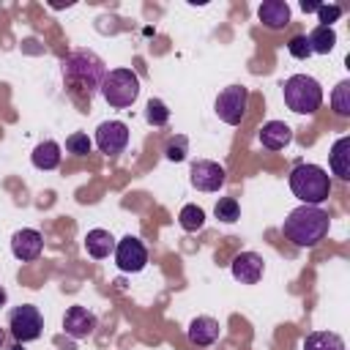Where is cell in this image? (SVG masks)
<instances>
[{
  "mask_svg": "<svg viewBox=\"0 0 350 350\" xmlns=\"http://www.w3.org/2000/svg\"><path fill=\"white\" fill-rule=\"evenodd\" d=\"M5 298H8V295H5V290L0 287V306H5Z\"/></svg>",
  "mask_w": 350,
  "mask_h": 350,
  "instance_id": "31",
  "label": "cell"
},
{
  "mask_svg": "<svg viewBox=\"0 0 350 350\" xmlns=\"http://www.w3.org/2000/svg\"><path fill=\"white\" fill-rule=\"evenodd\" d=\"M85 252H88L93 260L109 257V254L115 252V238H112V232H109V230H101V227L88 230V235H85Z\"/></svg>",
  "mask_w": 350,
  "mask_h": 350,
  "instance_id": "18",
  "label": "cell"
},
{
  "mask_svg": "<svg viewBox=\"0 0 350 350\" xmlns=\"http://www.w3.org/2000/svg\"><path fill=\"white\" fill-rule=\"evenodd\" d=\"M63 331L71 339H88L96 331V314L88 306H68L63 314Z\"/></svg>",
  "mask_w": 350,
  "mask_h": 350,
  "instance_id": "11",
  "label": "cell"
},
{
  "mask_svg": "<svg viewBox=\"0 0 350 350\" xmlns=\"http://www.w3.org/2000/svg\"><path fill=\"white\" fill-rule=\"evenodd\" d=\"M104 77H107L104 60L90 49H77L68 57H63V79H66L68 96L77 104H90L96 90H101Z\"/></svg>",
  "mask_w": 350,
  "mask_h": 350,
  "instance_id": "1",
  "label": "cell"
},
{
  "mask_svg": "<svg viewBox=\"0 0 350 350\" xmlns=\"http://www.w3.org/2000/svg\"><path fill=\"white\" fill-rule=\"evenodd\" d=\"M257 16L268 30H282L290 25V5L284 0H265L257 8Z\"/></svg>",
  "mask_w": 350,
  "mask_h": 350,
  "instance_id": "16",
  "label": "cell"
},
{
  "mask_svg": "<svg viewBox=\"0 0 350 350\" xmlns=\"http://www.w3.org/2000/svg\"><path fill=\"white\" fill-rule=\"evenodd\" d=\"M90 148H93V142H90V137L82 134V131H74V134L66 139V150L74 153V156H88Z\"/></svg>",
  "mask_w": 350,
  "mask_h": 350,
  "instance_id": "26",
  "label": "cell"
},
{
  "mask_svg": "<svg viewBox=\"0 0 350 350\" xmlns=\"http://www.w3.org/2000/svg\"><path fill=\"white\" fill-rule=\"evenodd\" d=\"M186 148H189V139H186L183 134H178V137H172V139L167 142L164 156H167L170 161H183V159H186Z\"/></svg>",
  "mask_w": 350,
  "mask_h": 350,
  "instance_id": "27",
  "label": "cell"
},
{
  "mask_svg": "<svg viewBox=\"0 0 350 350\" xmlns=\"http://www.w3.org/2000/svg\"><path fill=\"white\" fill-rule=\"evenodd\" d=\"M328 164H331V172L339 178V180H350V137H339L334 145H331V153H328Z\"/></svg>",
  "mask_w": 350,
  "mask_h": 350,
  "instance_id": "17",
  "label": "cell"
},
{
  "mask_svg": "<svg viewBox=\"0 0 350 350\" xmlns=\"http://www.w3.org/2000/svg\"><path fill=\"white\" fill-rule=\"evenodd\" d=\"M290 189L304 205H320L331 194V178L317 164H295L290 172Z\"/></svg>",
  "mask_w": 350,
  "mask_h": 350,
  "instance_id": "3",
  "label": "cell"
},
{
  "mask_svg": "<svg viewBox=\"0 0 350 350\" xmlns=\"http://www.w3.org/2000/svg\"><path fill=\"white\" fill-rule=\"evenodd\" d=\"M41 249H44V238H41L38 230L22 227V230H16L14 238H11V252H14V257L22 260V262H33V260H38Z\"/></svg>",
  "mask_w": 350,
  "mask_h": 350,
  "instance_id": "12",
  "label": "cell"
},
{
  "mask_svg": "<svg viewBox=\"0 0 350 350\" xmlns=\"http://www.w3.org/2000/svg\"><path fill=\"white\" fill-rule=\"evenodd\" d=\"M304 350H347L345 339L334 331H312L304 339Z\"/></svg>",
  "mask_w": 350,
  "mask_h": 350,
  "instance_id": "20",
  "label": "cell"
},
{
  "mask_svg": "<svg viewBox=\"0 0 350 350\" xmlns=\"http://www.w3.org/2000/svg\"><path fill=\"white\" fill-rule=\"evenodd\" d=\"M129 145V126L123 120H104L96 129V148L107 156L123 153Z\"/></svg>",
  "mask_w": 350,
  "mask_h": 350,
  "instance_id": "9",
  "label": "cell"
},
{
  "mask_svg": "<svg viewBox=\"0 0 350 350\" xmlns=\"http://www.w3.org/2000/svg\"><path fill=\"white\" fill-rule=\"evenodd\" d=\"M287 52H290L295 60H306V57L312 55L306 36H293V38H290V44H287Z\"/></svg>",
  "mask_w": 350,
  "mask_h": 350,
  "instance_id": "28",
  "label": "cell"
},
{
  "mask_svg": "<svg viewBox=\"0 0 350 350\" xmlns=\"http://www.w3.org/2000/svg\"><path fill=\"white\" fill-rule=\"evenodd\" d=\"M104 101L115 109H126L137 101L139 96V77L131 71V68H112L107 71L104 82H101V90Z\"/></svg>",
  "mask_w": 350,
  "mask_h": 350,
  "instance_id": "5",
  "label": "cell"
},
{
  "mask_svg": "<svg viewBox=\"0 0 350 350\" xmlns=\"http://www.w3.org/2000/svg\"><path fill=\"white\" fill-rule=\"evenodd\" d=\"M3 347H5V331L0 328V350H3Z\"/></svg>",
  "mask_w": 350,
  "mask_h": 350,
  "instance_id": "32",
  "label": "cell"
},
{
  "mask_svg": "<svg viewBox=\"0 0 350 350\" xmlns=\"http://www.w3.org/2000/svg\"><path fill=\"white\" fill-rule=\"evenodd\" d=\"M293 142V129L284 120H268L260 129V145L268 150H284Z\"/></svg>",
  "mask_w": 350,
  "mask_h": 350,
  "instance_id": "15",
  "label": "cell"
},
{
  "mask_svg": "<svg viewBox=\"0 0 350 350\" xmlns=\"http://www.w3.org/2000/svg\"><path fill=\"white\" fill-rule=\"evenodd\" d=\"M213 213H216V219H219V221H227V224H232V221H238V216H241V208H238V200H235V197H221V200L216 202V208H213Z\"/></svg>",
  "mask_w": 350,
  "mask_h": 350,
  "instance_id": "25",
  "label": "cell"
},
{
  "mask_svg": "<svg viewBox=\"0 0 350 350\" xmlns=\"http://www.w3.org/2000/svg\"><path fill=\"white\" fill-rule=\"evenodd\" d=\"M178 224L186 232H200L205 227V211L200 205H183L180 213H178Z\"/></svg>",
  "mask_w": 350,
  "mask_h": 350,
  "instance_id": "22",
  "label": "cell"
},
{
  "mask_svg": "<svg viewBox=\"0 0 350 350\" xmlns=\"http://www.w3.org/2000/svg\"><path fill=\"white\" fill-rule=\"evenodd\" d=\"M115 265L123 271V273H139L145 265H148V249L139 238L134 235H126L115 243Z\"/></svg>",
  "mask_w": 350,
  "mask_h": 350,
  "instance_id": "8",
  "label": "cell"
},
{
  "mask_svg": "<svg viewBox=\"0 0 350 350\" xmlns=\"http://www.w3.org/2000/svg\"><path fill=\"white\" fill-rule=\"evenodd\" d=\"M230 271H232L235 282H241V284H257L260 276H262V257L257 252H241L230 262Z\"/></svg>",
  "mask_w": 350,
  "mask_h": 350,
  "instance_id": "13",
  "label": "cell"
},
{
  "mask_svg": "<svg viewBox=\"0 0 350 350\" xmlns=\"http://www.w3.org/2000/svg\"><path fill=\"white\" fill-rule=\"evenodd\" d=\"M339 16H342V8H339L336 3H331V5L320 3V8H317V19H320V25H323V27H331Z\"/></svg>",
  "mask_w": 350,
  "mask_h": 350,
  "instance_id": "29",
  "label": "cell"
},
{
  "mask_svg": "<svg viewBox=\"0 0 350 350\" xmlns=\"http://www.w3.org/2000/svg\"><path fill=\"white\" fill-rule=\"evenodd\" d=\"M282 93H284V104L293 112H298V115H312L323 104V88L309 74H293V77H287L284 85H282Z\"/></svg>",
  "mask_w": 350,
  "mask_h": 350,
  "instance_id": "4",
  "label": "cell"
},
{
  "mask_svg": "<svg viewBox=\"0 0 350 350\" xmlns=\"http://www.w3.org/2000/svg\"><path fill=\"white\" fill-rule=\"evenodd\" d=\"M306 41H309L312 55H314V52H317V55H328V52L336 46V33H334V27H323V25H317V27L306 36Z\"/></svg>",
  "mask_w": 350,
  "mask_h": 350,
  "instance_id": "21",
  "label": "cell"
},
{
  "mask_svg": "<svg viewBox=\"0 0 350 350\" xmlns=\"http://www.w3.org/2000/svg\"><path fill=\"white\" fill-rule=\"evenodd\" d=\"M219 334H221L219 320H216V317H208V314L194 317V320L189 323V328H186L189 342L197 345V347H211V345L219 339Z\"/></svg>",
  "mask_w": 350,
  "mask_h": 350,
  "instance_id": "14",
  "label": "cell"
},
{
  "mask_svg": "<svg viewBox=\"0 0 350 350\" xmlns=\"http://www.w3.org/2000/svg\"><path fill=\"white\" fill-rule=\"evenodd\" d=\"M145 120H148L150 126H164V123L170 120L167 104H164L161 98H150V101L145 104Z\"/></svg>",
  "mask_w": 350,
  "mask_h": 350,
  "instance_id": "24",
  "label": "cell"
},
{
  "mask_svg": "<svg viewBox=\"0 0 350 350\" xmlns=\"http://www.w3.org/2000/svg\"><path fill=\"white\" fill-rule=\"evenodd\" d=\"M30 159H33L36 170H55L60 164V145L55 139H44V142H38L33 148Z\"/></svg>",
  "mask_w": 350,
  "mask_h": 350,
  "instance_id": "19",
  "label": "cell"
},
{
  "mask_svg": "<svg viewBox=\"0 0 350 350\" xmlns=\"http://www.w3.org/2000/svg\"><path fill=\"white\" fill-rule=\"evenodd\" d=\"M8 331H11V336L16 339V342H33V339H38L41 336V331H44V317H41V312L36 309V306H30V304H22V306H16V309H11V314H8Z\"/></svg>",
  "mask_w": 350,
  "mask_h": 350,
  "instance_id": "6",
  "label": "cell"
},
{
  "mask_svg": "<svg viewBox=\"0 0 350 350\" xmlns=\"http://www.w3.org/2000/svg\"><path fill=\"white\" fill-rule=\"evenodd\" d=\"M11 350H25V347H22V342H16V345H14Z\"/></svg>",
  "mask_w": 350,
  "mask_h": 350,
  "instance_id": "33",
  "label": "cell"
},
{
  "mask_svg": "<svg viewBox=\"0 0 350 350\" xmlns=\"http://www.w3.org/2000/svg\"><path fill=\"white\" fill-rule=\"evenodd\" d=\"M246 104H249V90L243 85H230L216 96L213 109L219 120H224L227 126H238L246 115Z\"/></svg>",
  "mask_w": 350,
  "mask_h": 350,
  "instance_id": "7",
  "label": "cell"
},
{
  "mask_svg": "<svg viewBox=\"0 0 350 350\" xmlns=\"http://www.w3.org/2000/svg\"><path fill=\"white\" fill-rule=\"evenodd\" d=\"M328 224H331V219L320 205H298L295 211L287 213L282 232L295 246L309 249V246H317L328 235Z\"/></svg>",
  "mask_w": 350,
  "mask_h": 350,
  "instance_id": "2",
  "label": "cell"
},
{
  "mask_svg": "<svg viewBox=\"0 0 350 350\" xmlns=\"http://www.w3.org/2000/svg\"><path fill=\"white\" fill-rule=\"evenodd\" d=\"M301 8H304V14H312V11H317V8H320V3H309V0H304V3H301Z\"/></svg>",
  "mask_w": 350,
  "mask_h": 350,
  "instance_id": "30",
  "label": "cell"
},
{
  "mask_svg": "<svg viewBox=\"0 0 350 350\" xmlns=\"http://www.w3.org/2000/svg\"><path fill=\"white\" fill-rule=\"evenodd\" d=\"M331 107L339 118H350V79H342L331 93Z\"/></svg>",
  "mask_w": 350,
  "mask_h": 350,
  "instance_id": "23",
  "label": "cell"
},
{
  "mask_svg": "<svg viewBox=\"0 0 350 350\" xmlns=\"http://www.w3.org/2000/svg\"><path fill=\"white\" fill-rule=\"evenodd\" d=\"M189 180H191V186L200 189V191H219V189L224 186V180H227V172H224L221 164L208 161V159H200V161L191 164Z\"/></svg>",
  "mask_w": 350,
  "mask_h": 350,
  "instance_id": "10",
  "label": "cell"
}]
</instances>
